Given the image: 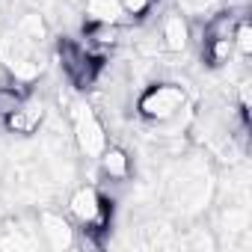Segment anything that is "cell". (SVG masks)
<instances>
[{
	"label": "cell",
	"mask_w": 252,
	"mask_h": 252,
	"mask_svg": "<svg viewBox=\"0 0 252 252\" xmlns=\"http://www.w3.org/2000/svg\"><path fill=\"white\" fill-rule=\"evenodd\" d=\"M166 205H172L175 214L193 220L199 217L217 196V178L211 172V163L199 155L181 158L175 169L166 172Z\"/></svg>",
	"instance_id": "obj_1"
},
{
	"label": "cell",
	"mask_w": 252,
	"mask_h": 252,
	"mask_svg": "<svg viewBox=\"0 0 252 252\" xmlns=\"http://www.w3.org/2000/svg\"><path fill=\"white\" fill-rule=\"evenodd\" d=\"M65 110H68V131H71V143L77 149V155L95 160L107 146H110V131L107 125L101 122L98 110L83 101V98H68L65 101Z\"/></svg>",
	"instance_id": "obj_2"
},
{
	"label": "cell",
	"mask_w": 252,
	"mask_h": 252,
	"mask_svg": "<svg viewBox=\"0 0 252 252\" xmlns=\"http://www.w3.org/2000/svg\"><path fill=\"white\" fill-rule=\"evenodd\" d=\"M187 107H190V95L181 80H149L137 98V113L149 125L169 122Z\"/></svg>",
	"instance_id": "obj_3"
},
{
	"label": "cell",
	"mask_w": 252,
	"mask_h": 252,
	"mask_svg": "<svg viewBox=\"0 0 252 252\" xmlns=\"http://www.w3.org/2000/svg\"><path fill=\"white\" fill-rule=\"evenodd\" d=\"M68 220L77 228H89L107 237L113 225V202H107L95 184H77L68 193Z\"/></svg>",
	"instance_id": "obj_4"
},
{
	"label": "cell",
	"mask_w": 252,
	"mask_h": 252,
	"mask_svg": "<svg viewBox=\"0 0 252 252\" xmlns=\"http://www.w3.org/2000/svg\"><path fill=\"white\" fill-rule=\"evenodd\" d=\"M48 110H51L48 101H45L42 95L30 92V95L18 104V110L9 113V116L3 119V128H6L9 137H24V140H30V137L42 128V122H45Z\"/></svg>",
	"instance_id": "obj_5"
},
{
	"label": "cell",
	"mask_w": 252,
	"mask_h": 252,
	"mask_svg": "<svg viewBox=\"0 0 252 252\" xmlns=\"http://www.w3.org/2000/svg\"><path fill=\"white\" fill-rule=\"evenodd\" d=\"M36 225H39V237H42V246L48 249H71L74 246V222L68 217H63L60 211L42 205L39 214H36Z\"/></svg>",
	"instance_id": "obj_6"
},
{
	"label": "cell",
	"mask_w": 252,
	"mask_h": 252,
	"mask_svg": "<svg viewBox=\"0 0 252 252\" xmlns=\"http://www.w3.org/2000/svg\"><path fill=\"white\" fill-rule=\"evenodd\" d=\"M193 21L178 12V9H169L163 18H160V27H158V36H160V45H163V54L166 57H178V54H187L190 42H193Z\"/></svg>",
	"instance_id": "obj_7"
},
{
	"label": "cell",
	"mask_w": 252,
	"mask_h": 252,
	"mask_svg": "<svg viewBox=\"0 0 252 252\" xmlns=\"http://www.w3.org/2000/svg\"><path fill=\"white\" fill-rule=\"evenodd\" d=\"M95 163H98L101 178H110V181H128L131 178V155L122 146H107L95 158Z\"/></svg>",
	"instance_id": "obj_8"
},
{
	"label": "cell",
	"mask_w": 252,
	"mask_h": 252,
	"mask_svg": "<svg viewBox=\"0 0 252 252\" xmlns=\"http://www.w3.org/2000/svg\"><path fill=\"white\" fill-rule=\"evenodd\" d=\"M9 27L18 36H24L27 42H33V45H48V39H51V21L36 9H24Z\"/></svg>",
	"instance_id": "obj_9"
},
{
	"label": "cell",
	"mask_w": 252,
	"mask_h": 252,
	"mask_svg": "<svg viewBox=\"0 0 252 252\" xmlns=\"http://www.w3.org/2000/svg\"><path fill=\"white\" fill-rule=\"evenodd\" d=\"M80 15H83V24H125L128 21L119 0H83Z\"/></svg>",
	"instance_id": "obj_10"
},
{
	"label": "cell",
	"mask_w": 252,
	"mask_h": 252,
	"mask_svg": "<svg viewBox=\"0 0 252 252\" xmlns=\"http://www.w3.org/2000/svg\"><path fill=\"white\" fill-rule=\"evenodd\" d=\"M33 92V86H24V83H15V80H9V83H0V122H3L9 113H15L18 110V104L27 98Z\"/></svg>",
	"instance_id": "obj_11"
},
{
	"label": "cell",
	"mask_w": 252,
	"mask_h": 252,
	"mask_svg": "<svg viewBox=\"0 0 252 252\" xmlns=\"http://www.w3.org/2000/svg\"><path fill=\"white\" fill-rule=\"evenodd\" d=\"M231 42H234V57H240V60H249V57H252V27H249L246 15L237 21Z\"/></svg>",
	"instance_id": "obj_12"
},
{
	"label": "cell",
	"mask_w": 252,
	"mask_h": 252,
	"mask_svg": "<svg viewBox=\"0 0 252 252\" xmlns=\"http://www.w3.org/2000/svg\"><path fill=\"white\" fill-rule=\"evenodd\" d=\"M119 6H122V12L128 15L131 21H143V18L152 12L155 0H119Z\"/></svg>",
	"instance_id": "obj_13"
},
{
	"label": "cell",
	"mask_w": 252,
	"mask_h": 252,
	"mask_svg": "<svg viewBox=\"0 0 252 252\" xmlns=\"http://www.w3.org/2000/svg\"><path fill=\"white\" fill-rule=\"evenodd\" d=\"M21 3H24L27 9H36V12H42V15L51 21V15L60 9V3H63V0H21Z\"/></svg>",
	"instance_id": "obj_14"
},
{
	"label": "cell",
	"mask_w": 252,
	"mask_h": 252,
	"mask_svg": "<svg viewBox=\"0 0 252 252\" xmlns=\"http://www.w3.org/2000/svg\"><path fill=\"white\" fill-rule=\"evenodd\" d=\"M0 83H9V74H6V68L0 65Z\"/></svg>",
	"instance_id": "obj_15"
},
{
	"label": "cell",
	"mask_w": 252,
	"mask_h": 252,
	"mask_svg": "<svg viewBox=\"0 0 252 252\" xmlns=\"http://www.w3.org/2000/svg\"><path fill=\"white\" fill-rule=\"evenodd\" d=\"M63 3H65V6H80L83 0H63Z\"/></svg>",
	"instance_id": "obj_16"
}]
</instances>
